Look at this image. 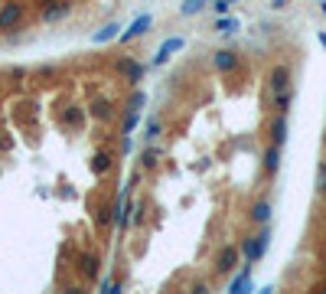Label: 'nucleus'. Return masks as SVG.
<instances>
[{"label": "nucleus", "instance_id": "f257e3e1", "mask_svg": "<svg viewBox=\"0 0 326 294\" xmlns=\"http://www.w3.org/2000/svg\"><path fill=\"white\" fill-rule=\"evenodd\" d=\"M268 242H271V232H268V229H261L258 235H251V239L241 242V255H245V262H258V258L264 255Z\"/></svg>", "mask_w": 326, "mask_h": 294}, {"label": "nucleus", "instance_id": "f03ea898", "mask_svg": "<svg viewBox=\"0 0 326 294\" xmlns=\"http://www.w3.org/2000/svg\"><path fill=\"white\" fill-rule=\"evenodd\" d=\"M114 72H117V75H124L127 82H140L144 72H147V66L137 62V59H131V56H117V59H114Z\"/></svg>", "mask_w": 326, "mask_h": 294}, {"label": "nucleus", "instance_id": "7ed1b4c3", "mask_svg": "<svg viewBox=\"0 0 326 294\" xmlns=\"http://www.w3.org/2000/svg\"><path fill=\"white\" fill-rule=\"evenodd\" d=\"M23 3H3L0 7V30L3 33H10V30H16V26L23 23Z\"/></svg>", "mask_w": 326, "mask_h": 294}, {"label": "nucleus", "instance_id": "20e7f679", "mask_svg": "<svg viewBox=\"0 0 326 294\" xmlns=\"http://www.w3.org/2000/svg\"><path fill=\"white\" fill-rule=\"evenodd\" d=\"M69 10H72L69 0H39V16H43L46 23H53V20H62Z\"/></svg>", "mask_w": 326, "mask_h": 294}, {"label": "nucleus", "instance_id": "39448f33", "mask_svg": "<svg viewBox=\"0 0 326 294\" xmlns=\"http://www.w3.org/2000/svg\"><path fill=\"white\" fill-rule=\"evenodd\" d=\"M78 275H82L85 281H98V275H101L98 255H92V252H82V255H78Z\"/></svg>", "mask_w": 326, "mask_h": 294}, {"label": "nucleus", "instance_id": "423d86ee", "mask_svg": "<svg viewBox=\"0 0 326 294\" xmlns=\"http://www.w3.org/2000/svg\"><path fill=\"white\" fill-rule=\"evenodd\" d=\"M183 46H186V39H183V36H170V39H166V43H163L160 49H157V56H154V66H163V62L170 59V56H176Z\"/></svg>", "mask_w": 326, "mask_h": 294}, {"label": "nucleus", "instance_id": "0eeeda50", "mask_svg": "<svg viewBox=\"0 0 326 294\" xmlns=\"http://www.w3.org/2000/svg\"><path fill=\"white\" fill-rule=\"evenodd\" d=\"M150 23H154V16H150V13H140L137 20H134V23L127 26V30L121 33L117 39H121V43H131V39H137L140 33H147V30H150Z\"/></svg>", "mask_w": 326, "mask_h": 294}, {"label": "nucleus", "instance_id": "6e6552de", "mask_svg": "<svg viewBox=\"0 0 326 294\" xmlns=\"http://www.w3.org/2000/svg\"><path fill=\"white\" fill-rule=\"evenodd\" d=\"M238 255H241V248H235V245L222 248V252H218V275H232L235 265H238Z\"/></svg>", "mask_w": 326, "mask_h": 294}, {"label": "nucleus", "instance_id": "1a4fd4ad", "mask_svg": "<svg viewBox=\"0 0 326 294\" xmlns=\"http://www.w3.org/2000/svg\"><path fill=\"white\" fill-rule=\"evenodd\" d=\"M88 115H92L95 121H111V118H114V105L98 95V98H92V105H88Z\"/></svg>", "mask_w": 326, "mask_h": 294}, {"label": "nucleus", "instance_id": "9d476101", "mask_svg": "<svg viewBox=\"0 0 326 294\" xmlns=\"http://www.w3.org/2000/svg\"><path fill=\"white\" fill-rule=\"evenodd\" d=\"M268 85H271V92H284V88H290V69L287 66H274L271 75H268Z\"/></svg>", "mask_w": 326, "mask_h": 294}, {"label": "nucleus", "instance_id": "9b49d317", "mask_svg": "<svg viewBox=\"0 0 326 294\" xmlns=\"http://www.w3.org/2000/svg\"><path fill=\"white\" fill-rule=\"evenodd\" d=\"M212 62H216L218 72H235L238 69V56H235L232 49H218V53L212 56Z\"/></svg>", "mask_w": 326, "mask_h": 294}, {"label": "nucleus", "instance_id": "f8f14e48", "mask_svg": "<svg viewBox=\"0 0 326 294\" xmlns=\"http://www.w3.org/2000/svg\"><path fill=\"white\" fill-rule=\"evenodd\" d=\"M228 291L232 294H241V291H251V262L245 265V268L238 271V275H235L232 281H228Z\"/></svg>", "mask_w": 326, "mask_h": 294}, {"label": "nucleus", "instance_id": "ddd939ff", "mask_svg": "<svg viewBox=\"0 0 326 294\" xmlns=\"http://www.w3.org/2000/svg\"><path fill=\"white\" fill-rule=\"evenodd\" d=\"M287 141V115H274V121H271V144H284Z\"/></svg>", "mask_w": 326, "mask_h": 294}, {"label": "nucleus", "instance_id": "4468645a", "mask_svg": "<svg viewBox=\"0 0 326 294\" xmlns=\"http://www.w3.org/2000/svg\"><path fill=\"white\" fill-rule=\"evenodd\" d=\"M95 222H98V229H108V225L114 222V203H101V206H95Z\"/></svg>", "mask_w": 326, "mask_h": 294}, {"label": "nucleus", "instance_id": "2eb2a0df", "mask_svg": "<svg viewBox=\"0 0 326 294\" xmlns=\"http://www.w3.org/2000/svg\"><path fill=\"white\" fill-rule=\"evenodd\" d=\"M277 167H280V144H271L268 150H264V170L277 173Z\"/></svg>", "mask_w": 326, "mask_h": 294}, {"label": "nucleus", "instance_id": "dca6fc26", "mask_svg": "<svg viewBox=\"0 0 326 294\" xmlns=\"http://www.w3.org/2000/svg\"><path fill=\"white\" fill-rule=\"evenodd\" d=\"M62 121H65V128H72V131H78V128L85 124V108H65Z\"/></svg>", "mask_w": 326, "mask_h": 294}, {"label": "nucleus", "instance_id": "f3484780", "mask_svg": "<svg viewBox=\"0 0 326 294\" xmlns=\"http://www.w3.org/2000/svg\"><path fill=\"white\" fill-rule=\"evenodd\" d=\"M108 170H111V154H108V150H98V154L92 157V173L105 177Z\"/></svg>", "mask_w": 326, "mask_h": 294}, {"label": "nucleus", "instance_id": "a211bd4d", "mask_svg": "<svg viewBox=\"0 0 326 294\" xmlns=\"http://www.w3.org/2000/svg\"><path fill=\"white\" fill-rule=\"evenodd\" d=\"M216 30L218 33H225V36H232V33H238L241 30V20H238V16H218V23H216Z\"/></svg>", "mask_w": 326, "mask_h": 294}, {"label": "nucleus", "instance_id": "6ab92c4d", "mask_svg": "<svg viewBox=\"0 0 326 294\" xmlns=\"http://www.w3.org/2000/svg\"><path fill=\"white\" fill-rule=\"evenodd\" d=\"M290 101H294V88H284V92H277V95H274V108H277L280 115H287Z\"/></svg>", "mask_w": 326, "mask_h": 294}, {"label": "nucleus", "instance_id": "aec40b11", "mask_svg": "<svg viewBox=\"0 0 326 294\" xmlns=\"http://www.w3.org/2000/svg\"><path fill=\"white\" fill-rule=\"evenodd\" d=\"M251 219H255V222H268V219H271V206H268V203H255V206H251Z\"/></svg>", "mask_w": 326, "mask_h": 294}, {"label": "nucleus", "instance_id": "412c9836", "mask_svg": "<svg viewBox=\"0 0 326 294\" xmlns=\"http://www.w3.org/2000/svg\"><path fill=\"white\" fill-rule=\"evenodd\" d=\"M121 23H108V26H101L98 33H95V43H108V39H114V36H121Z\"/></svg>", "mask_w": 326, "mask_h": 294}, {"label": "nucleus", "instance_id": "4be33fe9", "mask_svg": "<svg viewBox=\"0 0 326 294\" xmlns=\"http://www.w3.org/2000/svg\"><path fill=\"white\" fill-rule=\"evenodd\" d=\"M157 138H160V121H157V118H150V121H147V131H144V141H147V144H154Z\"/></svg>", "mask_w": 326, "mask_h": 294}, {"label": "nucleus", "instance_id": "5701e85b", "mask_svg": "<svg viewBox=\"0 0 326 294\" xmlns=\"http://www.w3.org/2000/svg\"><path fill=\"white\" fill-rule=\"evenodd\" d=\"M157 157H160V150H157V147H147V150L140 154V163L150 170V167H157Z\"/></svg>", "mask_w": 326, "mask_h": 294}, {"label": "nucleus", "instance_id": "b1692460", "mask_svg": "<svg viewBox=\"0 0 326 294\" xmlns=\"http://www.w3.org/2000/svg\"><path fill=\"white\" fill-rule=\"evenodd\" d=\"M206 7V0H183V16H193Z\"/></svg>", "mask_w": 326, "mask_h": 294}, {"label": "nucleus", "instance_id": "393cba45", "mask_svg": "<svg viewBox=\"0 0 326 294\" xmlns=\"http://www.w3.org/2000/svg\"><path fill=\"white\" fill-rule=\"evenodd\" d=\"M144 101H147V95H144V92H134L131 101H127V111H140V108H144Z\"/></svg>", "mask_w": 326, "mask_h": 294}, {"label": "nucleus", "instance_id": "a878e982", "mask_svg": "<svg viewBox=\"0 0 326 294\" xmlns=\"http://www.w3.org/2000/svg\"><path fill=\"white\" fill-rule=\"evenodd\" d=\"M212 10H216L218 16H225L228 10H232V0H212Z\"/></svg>", "mask_w": 326, "mask_h": 294}, {"label": "nucleus", "instance_id": "bb28decb", "mask_svg": "<svg viewBox=\"0 0 326 294\" xmlns=\"http://www.w3.org/2000/svg\"><path fill=\"white\" fill-rule=\"evenodd\" d=\"M137 118H140V111H131V115H127V121H124V134H131V131H134Z\"/></svg>", "mask_w": 326, "mask_h": 294}, {"label": "nucleus", "instance_id": "cd10ccee", "mask_svg": "<svg viewBox=\"0 0 326 294\" xmlns=\"http://www.w3.org/2000/svg\"><path fill=\"white\" fill-rule=\"evenodd\" d=\"M0 150H10V141L7 138H0Z\"/></svg>", "mask_w": 326, "mask_h": 294}, {"label": "nucleus", "instance_id": "c85d7f7f", "mask_svg": "<svg viewBox=\"0 0 326 294\" xmlns=\"http://www.w3.org/2000/svg\"><path fill=\"white\" fill-rule=\"evenodd\" d=\"M274 7H284V0H274Z\"/></svg>", "mask_w": 326, "mask_h": 294}]
</instances>
